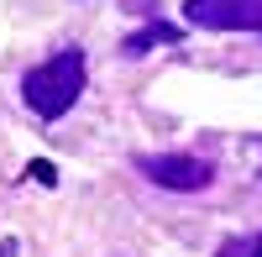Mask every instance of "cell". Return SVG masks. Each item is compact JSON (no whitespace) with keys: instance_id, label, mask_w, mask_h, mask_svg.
Wrapping results in <instances>:
<instances>
[{"instance_id":"5","label":"cell","mask_w":262,"mask_h":257,"mask_svg":"<svg viewBox=\"0 0 262 257\" xmlns=\"http://www.w3.org/2000/svg\"><path fill=\"white\" fill-rule=\"evenodd\" d=\"M215 257H262V231H257V237H236V242H226Z\"/></svg>"},{"instance_id":"4","label":"cell","mask_w":262,"mask_h":257,"mask_svg":"<svg viewBox=\"0 0 262 257\" xmlns=\"http://www.w3.org/2000/svg\"><path fill=\"white\" fill-rule=\"evenodd\" d=\"M173 37H179L173 27H147V32H137V37H126V53L137 58V53H147V48H152V42H173Z\"/></svg>"},{"instance_id":"3","label":"cell","mask_w":262,"mask_h":257,"mask_svg":"<svg viewBox=\"0 0 262 257\" xmlns=\"http://www.w3.org/2000/svg\"><path fill=\"white\" fill-rule=\"evenodd\" d=\"M184 21L205 32H262V0H184Z\"/></svg>"},{"instance_id":"2","label":"cell","mask_w":262,"mask_h":257,"mask_svg":"<svg viewBox=\"0 0 262 257\" xmlns=\"http://www.w3.org/2000/svg\"><path fill=\"white\" fill-rule=\"evenodd\" d=\"M147 184H158V189H173V195H194V189H210L215 179V168L205 158H189V153H152L137 163Z\"/></svg>"},{"instance_id":"1","label":"cell","mask_w":262,"mask_h":257,"mask_svg":"<svg viewBox=\"0 0 262 257\" xmlns=\"http://www.w3.org/2000/svg\"><path fill=\"white\" fill-rule=\"evenodd\" d=\"M84 90V53H53L48 63H37V69L21 79V100L32 105V116L42 121H58L63 111H74V100Z\"/></svg>"}]
</instances>
